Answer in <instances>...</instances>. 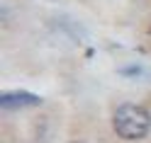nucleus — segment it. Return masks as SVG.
<instances>
[{
    "mask_svg": "<svg viewBox=\"0 0 151 143\" xmlns=\"http://www.w3.org/2000/svg\"><path fill=\"white\" fill-rule=\"evenodd\" d=\"M112 131L122 141H141L151 131V114L134 102H122L112 114Z\"/></svg>",
    "mask_w": 151,
    "mask_h": 143,
    "instance_id": "obj_1",
    "label": "nucleus"
},
{
    "mask_svg": "<svg viewBox=\"0 0 151 143\" xmlns=\"http://www.w3.org/2000/svg\"><path fill=\"white\" fill-rule=\"evenodd\" d=\"M42 97L29 90H7L0 95V109L3 112H17V109H27V107H39Z\"/></svg>",
    "mask_w": 151,
    "mask_h": 143,
    "instance_id": "obj_2",
    "label": "nucleus"
},
{
    "mask_svg": "<svg viewBox=\"0 0 151 143\" xmlns=\"http://www.w3.org/2000/svg\"><path fill=\"white\" fill-rule=\"evenodd\" d=\"M73 143H78V141H73Z\"/></svg>",
    "mask_w": 151,
    "mask_h": 143,
    "instance_id": "obj_3",
    "label": "nucleus"
}]
</instances>
